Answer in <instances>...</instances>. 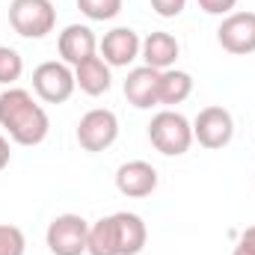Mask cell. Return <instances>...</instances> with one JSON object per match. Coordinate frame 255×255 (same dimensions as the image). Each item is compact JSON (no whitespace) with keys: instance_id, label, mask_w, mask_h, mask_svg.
I'll list each match as a JSON object with an SVG mask.
<instances>
[{"instance_id":"obj_1","label":"cell","mask_w":255,"mask_h":255,"mask_svg":"<svg viewBox=\"0 0 255 255\" xmlns=\"http://www.w3.org/2000/svg\"><path fill=\"white\" fill-rule=\"evenodd\" d=\"M0 128L18 145H39L51 130V119L27 89L6 86L0 92Z\"/></svg>"},{"instance_id":"obj_2","label":"cell","mask_w":255,"mask_h":255,"mask_svg":"<svg viewBox=\"0 0 255 255\" xmlns=\"http://www.w3.org/2000/svg\"><path fill=\"white\" fill-rule=\"evenodd\" d=\"M148 139H151V145L160 154L181 157V154L190 151V145H193V122L184 113L166 107V110H160V113L151 116V122H148Z\"/></svg>"},{"instance_id":"obj_3","label":"cell","mask_w":255,"mask_h":255,"mask_svg":"<svg viewBox=\"0 0 255 255\" xmlns=\"http://www.w3.org/2000/svg\"><path fill=\"white\" fill-rule=\"evenodd\" d=\"M9 24L24 39H45L57 27V9L51 0H12Z\"/></svg>"},{"instance_id":"obj_4","label":"cell","mask_w":255,"mask_h":255,"mask_svg":"<svg viewBox=\"0 0 255 255\" xmlns=\"http://www.w3.org/2000/svg\"><path fill=\"white\" fill-rule=\"evenodd\" d=\"M89 241V223L80 214H60L48 223L45 244L54 255H83Z\"/></svg>"},{"instance_id":"obj_5","label":"cell","mask_w":255,"mask_h":255,"mask_svg":"<svg viewBox=\"0 0 255 255\" xmlns=\"http://www.w3.org/2000/svg\"><path fill=\"white\" fill-rule=\"evenodd\" d=\"M116 139H119V119H116L113 110L95 107V110L80 116V122H77V142H80L83 151L98 154V151L110 148Z\"/></svg>"},{"instance_id":"obj_6","label":"cell","mask_w":255,"mask_h":255,"mask_svg":"<svg viewBox=\"0 0 255 255\" xmlns=\"http://www.w3.org/2000/svg\"><path fill=\"white\" fill-rule=\"evenodd\" d=\"M77 89L74 83V68L68 63H57V60H48V63L36 65L33 71V92L45 101V104H63L71 98V92Z\"/></svg>"},{"instance_id":"obj_7","label":"cell","mask_w":255,"mask_h":255,"mask_svg":"<svg viewBox=\"0 0 255 255\" xmlns=\"http://www.w3.org/2000/svg\"><path fill=\"white\" fill-rule=\"evenodd\" d=\"M235 136V119L226 107L220 104H211V107H202L199 116L193 119V139L202 145V148H226Z\"/></svg>"},{"instance_id":"obj_8","label":"cell","mask_w":255,"mask_h":255,"mask_svg":"<svg viewBox=\"0 0 255 255\" xmlns=\"http://www.w3.org/2000/svg\"><path fill=\"white\" fill-rule=\"evenodd\" d=\"M217 42L235 57L255 54V12H232L217 27Z\"/></svg>"},{"instance_id":"obj_9","label":"cell","mask_w":255,"mask_h":255,"mask_svg":"<svg viewBox=\"0 0 255 255\" xmlns=\"http://www.w3.org/2000/svg\"><path fill=\"white\" fill-rule=\"evenodd\" d=\"M98 48H101V60L110 68H128L139 57L142 39L130 27H113L110 33H104V39L98 42Z\"/></svg>"},{"instance_id":"obj_10","label":"cell","mask_w":255,"mask_h":255,"mask_svg":"<svg viewBox=\"0 0 255 255\" xmlns=\"http://www.w3.org/2000/svg\"><path fill=\"white\" fill-rule=\"evenodd\" d=\"M125 98L136 110H151L160 104V71L151 65L130 68L125 77Z\"/></svg>"},{"instance_id":"obj_11","label":"cell","mask_w":255,"mask_h":255,"mask_svg":"<svg viewBox=\"0 0 255 255\" xmlns=\"http://www.w3.org/2000/svg\"><path fill=\"white\" fill-rule=\"evenodd\" d=\"M116 190L128 199H145L157 190V169L148 160H128L116 169Z\"/></svg>"},{"instance_id":"obj_12","label":"cell","mask_w":255,"mask_h":255,"mask_svg":"<svg viewBox=\"0 0 255 255\" xmlns=\"http://www.w3.org/2000/svg\"><path fill=\"white\" fill-rule=\"evenodd\" d=\"M57 51H60L63 63H68L74 68V65H80L83 60L95 57L98 39H95L92 27H86V24H68L63 33H60V39H57Z\"/></svg>"},{"instance_id":"obj_13","label":"cell","mask_w":255,"mask_h":255,"mask_svg":"<svg viewBox=\"0 0 255 255\" xmlns=\"http://www.w3.org/2000/svg\"><path fill=\"white\" fill-rule=\"evenodd\" d=\"M110 217H113V232H116V253L139 255L145 241H148V229H145L142 217L130 214V211H119V214H110Z\"/></svg>"},{"instance_id":"obj_14","label":"cell","mask_w":255,"mask_h":255,"mask_svg":"<svg viewBox=\"0 0 255 255\" xmlns=\"http://www.w3.org/2000/svg\"><path fill=\"white\" fill-rule=\"evenodd\" d=\"M181 54V45L172 33L166 30H154L142 39V48H139V57L142 63L157 68V71H166V68H175V60Z\"/></svg>"},{"instance_id":"obj_15","label":"cell","mask_w":255,"mask_h":255,"mask_svg":"<svg viewBox=\"0 0 255 255\" xmlns=\"http://www.w3.org/2000/svg\"><path fill=\"white\" fill-rule=\"evenodd\" d=\"M74 83H77V89H80L83 95L98 98V95L110 92V86H113L110 65H107L101 57H98V54H95V57L83 60L80 65H74Z\"/></svg>"},{"instance_id":"obj_16","label":"cell","mask_w":255,"mask_h":255,"mask_svg":"<svg viewBox=\"0 0 255 255\" xmlns=\"http://www.w3.org/2000/svg\"><path fill=\"white\" fill-rule=\"evenodd\" d=\"M193 95V77L181 68H166L160 71V104L163 107H175V104H184Z\"/></svg>"},{"instance_id":"obj_17","label":"cell","mask_w":255,"mask_h":255,"mask_svg":"<svg viewBox=\"0 0 255 255\" xmlns=\"http://www.w3.org/2000/svg\"><path fill=\"white\" fill-rule=\"evenodd\" d=\"M89 255H119L116 253V232H113V217H101L98 223H89Z\"/></svg>"},{"instance_id":"obj_18","label":"cell","mask_w":255,"mask_h":255,"mask_svg":"<svg viewBox=\"0 0 255 255\" xmlns=\"http://www.w3.org/2000/svg\"><path fill=\"white\" fill-rule=\"evenodd\" d=\"M125 0H77V9L89 18V21H113L122 12Z\"/></svg>"},{"instance_id":"obj_19","label":"cell","mask_w":255,"mask_h":255,"mask_svg":"<svg viewBox=\"0 0 255 255\" xmlns=\"http://www.w3.org/2000/svg\"><path fill=\"white\" fill-rule=\"evenodd\" d=\"M24 74V60L15 48L0 45V86H12Z\"/></svg>"},{"instance_id":"obj_20","label":"cell","mask_w":255,"mask_h":255,"mask_svg":"<svg viewBox=\"0 0 255 255\" xmlns=\"http://www.w3.org/2000/svg\"><path fill=\"white\" fill-rule=\"evenodd\" d=\"M27 250V238L18 226L0 223V255H24Z\"/></svg>"},{"instance_id":"obj_21","label":"cell","mask_w":255,"mask_h":255,"mask_svg":"<svg viewBox=\"0 0 255 255\" xmlns=\"http://www.w3.org/2000/svg\"><path fill=\"white\" fill-rule=\"evenodd\" d=\"M148 3L160 18H178L187 6V0H148Z\"/></svg>"},{"instance_id":"obj_22","label":"cell","mask_w":255,"mask_h":255,"mask_svg":"<svg viewBox=\"0 0 255 255\" xmlns=\"http://www.w3.org/2000/svg\"><path fill=\"white\" fill-rule=\"evenodd\" d=\"M196 3H199L202 12H208V15H220V18L232 15L235 6H238V0H196Z\"/></svg>"},{"instance_id":"obj_23","label":"cell","mask_w":255,"mask_h":255,"mask_svg":"<svg viewBox=\"0 0 255 255\" xmlns=\"http://www.w3.org/2000/svg\"><path fill=\"white\" fill-rule=\"evenodd\" d=\"M232 255H255V226H250V229L241 232V238H238Z\"/></svg>"},{"instance_id":"obj_24","label":"cell","mask_w":255,"mask_h":255,"mask_svg":"<svg viewBox=\"0 0 255 255\" xmlns=\"http://www.w3.org/2000/svg\"><path fill=\"white\" fill-rule=\"evenodd\" d=\"M9 160H12V151H9V139L0 133V172L9 166Z\"/></svg>"}]
</instances>
